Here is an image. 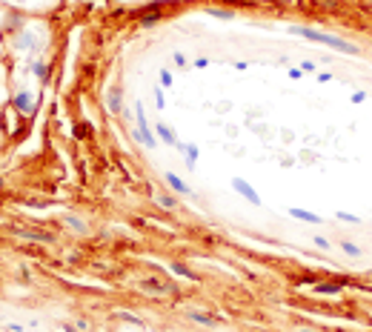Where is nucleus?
Instances as JSON below:
<instances>
[{"label": "nucleus", "instance_id": "obj_1", "mask_svg": "<svg viewBox=\"0 0 372 332\" xmlns=\"http://www.w3.org/2000/svg\"><path fill=\"white\" fill-rule=\"evenodd\" d=\"M289 32H292V34H298V37L315 40V43H324V46H329V49H338V52H358V46H355V43H346V40L335 37V34H326V32L304 29V26H292Z\"/></svg>", "mask_w": 372, "mask_h": 332}, {"label": "nucleus", "instance_id": "obj_2", "mask_svg": "<svg viewBox=\"0 0 372 332\" xmlns=\"http://www.w3.org/2000/svg\"><path fill=\"white\" fill-rule=\"evenodd\" d=\"M135 115H138V138L146 143V146H157V141H155V135H152V129H149V123H146V115H143V103H138L135 106Z\"/></svg>", "mask_w": 372, "mask_h": 332}, {"label": "nucleus", "instance_id": "obj_3", "mask_svg": "<svg viewBox=\"0 0 372 332\" xmlns=\"http://www.w3.org/2000/svg\"><path fill=\"white\" fill-rule=\"evenodd\" d=\"M12 232H15V235H20L23 241H34V243H55V235H52V232H40V229H20V226H15Z\"/></svg>", "mask_w": 372, "mask_h": 332}, {"label": "nucleus", "instance_id": "obj_4", "mask_svg": "<svg viewBox=\"0 0 372 332\" xmlns=\"http://www.w3.org/2000/svg\"><path fill=\"white\" fill-rule=\"evenodd\" d=\"M232 189H235L241 198H247L252 206H261V198H258V192H255V189H252L247 181H244V178H235V181H232Z\"/></svg>", "mask_w": 372, "mask_h": 332}, {"label": "nucleus", "instance_id": "obj_5", "mask_svg": "<svg viewBox=\"0 0 372 332\" xmlns=\"http://www.w3.org/2000/svg\"><path fill=\"white\" fill-rule=\"evenodd\" d=\"M15 109L20 112V115H31L34 112V97H31L29 92H20V95H15Z\"/></svg>", "mask_w": 372, "mask_h": 332}, {"label": "nucleus", "instance_id": "obj_6", "mask_svg": "<svg viewBox=\"0 0 372 332\" xmlns=\"http://www.w3.org/2000/svg\"><path fill=\"white\" fill-rule=\"evenodd\" d=\"M157 138H160L166 146H178V138H175V132H172L166 123H157Z\"/></svg>", "mask_w": 372, "mask_h": 332}, {"label": "nucleus", "instance_id": "obj_7", "mask_svg": "<svg viewBox=\"0 0 372 332\" xmlns=\"http://www.w3.org/2000/svg\"><path fill=\"white\" fill-rule=\"evenodd\" d=\"M140 289H146V292H172L175 286L172 284H155V278H149V281H140Z\"/></svg>", "mask_w": 372, "mask_h": 332}, {"label": "nucleus", "instance_id": "obj_8", "mask_svg": "<svg viewBox=\"0 0 372 332\" xmlns=\"http://www.w3.org/2000/svg\"><path fill=\"white\" fill-rule=\"evenodd\" d=\"M292 218H298V221H307V223H321V215H315V212H307V209H289Z\"/></svg>", "mask_w": 372, "mask_h": 332}, {"label": "nucleus", "instance_id": "obj_9", "mask_svg": "<svg viewBox=\"0 0 372 332\" xmlns=\"http://www.w3.org/2000/svg\"><path fill=\"white\" fill-rule=\"evenodd\" d=\"M181 149H184L186 166L192 169V166H195V160H198V146H195V143H186V146H181Z\"/></svg>", "mask_w": 372, "mask_h": 332}, {"label": "nucleus", "instance_id": "obj_10", "mask_svg": "<svg viewBox=\"0 0 372 332\" xmlns=\"http://www.w3.org/2000/svg\"><path fill=\"white\" fill-rule=\"evenodd\" d=\"M106 106H109V112H112V115H118V112H121V92H118V89L109 92V100H106Z\"/></svg>", "mask_w": 372, "mask_h": 332}, {"label": "nucleus", "instance_id": "obj_11", "mask_svg": "<svg viewBox=\"0 0 372 332\" xmlns=\"http://www.w3.org/2000/svg\"><path fill=\"white\" fill-rule=\"evenodd\" d=\"M166 183H169V186H172L175 192H189V189H186V183L181 181L178 175H172V172H166Z\"/></svg>", "mask_w": 372, "mask_h": 332}, {"label": "nucleus", "instance_id": "obj_12", "mask_svg": "<svg viewBox=\"0 0 372 332\" xmlns=\"http://www.w3.org/2000/svg\"><path fill=\"white\" fill-rule=\"evenodd\" d=\"M157 206H163V209H175L178 204H175V198H169V195H157Z\"/></svg>", "mask_w": 372, "mask_h": 332}, {"label": "nucleus", "instance_id": "obj_13", "mask_svg": "<svg viewBox=\"0 0 372 332\" xmlns=\"http://www.w3.org/2000/svg\"><path fill=\"white\" fill-rule=\"evenodd\" d=\"M172 272H178L181 278H189V281H195V275H192V272L186 269L184 264H172Z\"/></svg>", "mask_w": 372, "mask_h": 332}, {"label": "nucleus", "instance_id": "obj_14", "mask_svg": "<svg viewBox=\"0 0 372 332\" xmlns=\"http://www.w3.org/2000/svg\"><path fill=\"white\" fill-rule=\"evenodd\" d=\"M189 318H192V321H198V324H209V327H212V318H209V315H203V312H189Z\"/></svg>", "mask_w": 372, "mask_h": 332}, {"label": "nucleus", "instance_id": "obj_15", "mask_svg": "<svg viewBox=\"0 0 372 332\" xmlns=\"http://www.w3.org/2000/svg\"><path fill=\"white\" fill-rule=\"evenodd\" d=\"M209 15H212V17H220V20H232V17H235L232 12H223V9H209Z\"/></svg>", "mask_w": 372, "mask_h": 332}, {"label": "nucleus", "instance_id": "obj_16", "mask_svg": "<svg viewBox=\"0 0 372 332\" xmlns=\"http://www.w3.org/2000/svg\"><path fill=\"white\" fill-rule=\"evenodd\" d=\"M66 223H69V226H75L78 232H86V223H83V221H78V218H66Z\"/></svg>", "mask_w": 372, "mask_h": 332}, {"label": "nucleus", "instance_id": "obj_17", "mask_svg": "<svg viewBox=\"0 0 372 332\" xmlns=\"http://www.w3.org/2000/svg\"><path fill=\"white\" fill-rule=\"evenodd\" d=\"M15 43H17V49H23V46H29V43H31L29 32H23V34H20V37H17V40H15Z\"/></svg>", "mask_w": 372, "mask_h": 332}, {"label": "nucleus", "instance_id": "obj_18", "mask_svg": "<svg viewBox=\"0 0 372 332\" xmlns=\"http://www.w3.org/2000/svg\"><path fill=\"white\" fill-rule=\"evenodd\" d=\"M343 252H346V255H361V249H358L355 243H349V241H343Z\"/></svg>", "mask_w": 372, "mask_h": 332}, {"label": "nucleus", "instance_id": "obj_19", "mask_svg": "<svg viewBox=\"0 0 372 332\" xmlns=\"http://www.w3.org/2000/svg\"><path fill=\"white\" fill-rule=\"evenodd\" d=\"M160 86H166V89H169V86H172V75H169V72H166V69H163V72H160Z\"/></svg>", "mask_w": 372, "mask_h": 332}, {"label": "nucleus", "instance_id": "obj_20", "mask_svg": "<svg viewBox=\"0 0 372 332\" xmlns=\"http://www.w3.org/2000/svg\"><path fill=\"white\" fill-rule=\"evenodd\" d=\"M34 72H37V78H40V80H46V78H49V75H46V66H43V63H34Z\"/></svg>", "mask_w": 372, "mask_h": 332}, {"label": "nucleus", "instance_id": "obj_21", "mask_svg": "<svg viewBox=\"0 0 372 332\" xmlns=\"http://www.w3.org/2000/svg\"><path fill=\"white\" fill-rule=\"evenodd\" d=\"M338 218H341V221H352V223H358V218H355V215H349V212H338Z\"/></svg>", "mask_w": 372, "mask_h": 332}, {"label": "nucleus", "instance_id": "obj_22", "mask_svg": "<svg viewBox=\"0 0 372 332\" xmlns=\"http://www.w3.org/2000/svg\"><path fill=\"white\" fill-rule=\"evenodd\" d=\"M364 100H367V95H364V92H355V95H352V103H364Z\"/></svg>", "mask_w": 372, "mask_h": 332}, {"label": "nucleus", "instance_id": "obj_23", "mask_svg": "<svg viewBox=\"0 0 372 332\" xmlns=\"http://www.w3.org/2000/svg\"><path fill=\"white\" fill-rule=\"evenodd\" d=\"M75 135H78V138H86V135H89V126H78Z\"/></svg>", "mask_w": 372, "mask_h": 332}, {"label": "nucleus", "instance_id": "obj_24", "mask_svg": "<svg viewBox=\"0 0 372 332\" xmlns=\"http://www.w3.org/2000/svg\"><path fill=\"white\" fill-rule=\"evenodd\" d=\"M152 23H157V15H149V17H143V26H152Z\"/></svg>", "mask_w": 372, "mask_h": 332}, {"label": "nucleus", "instance_id": "obj_25", "mask_svg": "<svg viewBox=\"0 0 372 332\" xmlns=\"http://www.w3.org/2000/svg\"><path fill=\"white\" fill-rule=\"evenodd\" d=\"M155 103H157V109H163V95H160V89L155 92Z\"/></svg>", "mask_w": 372, "mask_h": 332}, {"label": "nucleus", "instance_id": "obj_26", "mask_svg": "<svg viewBox=\"0 0 372 332\" xmlns=\"http://www.w3.org/2000/svg\"><path fill=\"white\" fill-rule=\"evenodd\" d=\"M289 78H292V80H298V78H304V72H301V69H292V72H289Z\"/></svg>", "mask_w": 372, "mask_h": 332}, {"label": "nucleus", "instance_id": "obj_27", "mask_svg": "<svg viewBox=\"0 0 372 332\" xmlns=\"http://www.w3.org/2000/svg\"><path fill=\"white\" fill-rule=\"evenodd\" d=\"M315 69V63H310V61H304V66H301V72H312Z\"/></svg>", "mask_w": 372, "mask_h": 332}, {"label": "nucleus", "instance_id": "obj_28", "mask_svg": "<svg viewBox=\"0 0 372 332\" xmlns=\"http://www.w3.org/2000/svg\"><path fill=\"white\" fill-rule=\"evenodd\" d=\"M175 63H178V66H184V63H186V58L181 55V52H175Z\"/></svg>", "mask_w": 372, "mask_h": 332}, {"label": "nucleus", "instance_id": "obj_29", "mask_svg": "<svg viewBox=\"0 0 372 332\" xmlns=\"http://www.w3.org/2000/svg\"><path fill=\"white\" fill-rule=\"evenodd\" d=\"M0 186H3V178H0Z\"/></svg>", "mask_w": 372, "mask_h": 332}]
</instances>
